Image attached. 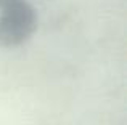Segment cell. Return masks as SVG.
<instances>
[{"instance_id":"obj_1","label":"cell","mask_w":127,"mask_h":125,"mask_svg":"<svg viewBox=\"0 0 127 125\" xmlns=\"http://www.w3.org/2000/svg\"><path fill=\"white\" fill-rule=\"evenodd\" d=\"M37 29V13L26 0L2 8L0 15V47L15 48L23 45Z\"/></svg>"},{"instance_id":"obj_2","label":"cell","mask_w":127,"mask_h":125,"mask_svg":"<svg viewBox=\"0 0 127 125\" xmlns=\"http://www.w3.org/2000/svg\"><path fill=\"white\" fill-rule=\"evenodd\" d=\"M16 2H19V0H0V10L8 6V5H13V3H16Z\"/></svg>"}]
</instances>
